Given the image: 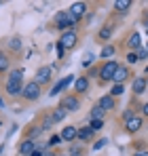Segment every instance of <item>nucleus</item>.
Wrapping results in <instances>:
<instances>
[{
  "label": "nucleus",
  "mask_w": 148,
  "mask_h": 156,
  "mask_svg": "<svg viewBox=\"0 0 148 156\" xmlns=\"http://www.w3.org/2000/svg\"><path fill=\"white\" fill-rule=\"evenodd\" d=\"M24 70H13L9 78H6V84H4V91L11 95V97H17L24 93Z\"/></svg>",
  "instance_id": "1"
},
{
  "label": "nucleus",
  "mask_w": 148,
  "mask_h": 156,
  "mask_svg": "<svg viewBox=\"0 0 148 156\" xmlns=\"http://www.w3.org/2000/svg\"><path fill=\"white\" fill-rule=\"evenodd\" d=\"M76 23H78V19L74 17L70 11H59V13H55V27L61 30L64 34L70 32V30H74Z\"/></svg>",
  "instance_id": "2"
},
{
  "label": "nucleus",
  "mask_w": 148,
  "mask_h": 156,
  "mask_svg": "<svg viewBox=\"0 0 148 156\" xmlns=\"http://www.w3.org/2000/svg\"><path fill=\"white\" fill-rule=\"evenodd\" d=\"M21 97H24L25 101H36V99L40 97V84H38L36 80L28 82V84L24 87V93H21Z\"/></svg>",
  "instance_id": "3"
},
{
  "label": "nucleus",
  "mask_w": 148,
  "mask_h": 156,
  "mask_svg": "<svg viewBox=\"0 0 148 156\" xmlns=\"http://www.w3.org/2000/svg\"><path fill=\"white\" fill-rule=\"evenodd\" d=\"M117 70H119V63H117L114 59H108V61L99 68V78H102L104 82H108V80H112V76H114Z\"/></svg>",
  "instance_id": "4"
},
{
  "label": "nucleus",
  "mask_w": 148,
  "mask_h": 156,
  "mask_svg": "<svg viewBox=\"0 0 148 156\" xmlns=\"http://www.w3.org/2000/svg\"><path fill=\"white\" fill-rule=\"evenodd\" d=\"M74 82H76V78H74V76H66L64 80H59V82H55V84H53V89H51V93H49V95H51V97L59 95V93H61L64 89H68L70 84H74Z\"/></svg>",
  "instance_id": "5"
},
{
  "label": "nucleus",
  "mask_w": 148,
  "mask_h": 156,
  "mask_svg": "<svg viewBox=\"0 0 148 156\" xmlns=\"http://www.w3.org/2000/svg\"><path fill=\"white\" fill-rule=\"evenodd\" d=\"M51 76H53V68H51V66H43V68L36 70V82H38L40 87L47 84L51 80Z\"/></svg>",
  "instance_id": "6"
},
{
  "label": "nucleus",
  "mask_w": 148,
  "mask_h": 156,
  "mask_svg": "<svg viewBox=\"0 0 148 156\" xmlns=\"http://www.w3.org/2000/svg\"><path fill=\"white\" fill-rule=\"evenodd\" d=\"M76 40H78L76 32H74V30H70V32L61 34V38H59V42H57V44H61L64 49H72L74 44H76Z\"/></svg>",
  "instance_id": "7"
},
{
  "label": "nucleus",
  "mask_w": 148,
  "mask_h": 156,
  "mask_svg": "<svg viewBox=\"0 0 148 156\" xmlns=\"http://www.w3.org/2000/svg\"><path fill=\"white\" fill-rule=\"evenodd\" d=\"M61 108L64 110H68V112H76L78 108H80V101H78V97L76 95H66L64 99H61Z\"/></svg>",
  "instance_id": "8"
},
{
  "label": "nucleus",
  "mask_w": 148,
  "mask_h": 156,
  "mask_svg": "<svg viewBox=\"0 0 148 156\" xmlns=\"http://www.w3.org/2000/svg\"><path fill=\"white\" fill-rule=\"evenodd\" d=\"M142 127H144V118H142V116H133L131 120H127V122H125L127 133H138Z\"/></svg>",
  "instance_id": "9"
},
{
  "label": "nucleus",
  "mask_w": 148,
  "mask_h": 156,
  "mask_svg": "<svg viewBox=\"0 0 148 156\" xmlns=\"http://www.w3.org/2000/svg\"><path fill=\"white\" fill-rule=\"evenodd\" d=\"M34 150H36V141H34V139H30V137L24 139V141H21V146H19V154H21V156H30Z\"/></svg>",
  "instance_id": "10"
},
{
  "label": "nucleus",
  "mask_w": 148,
  "mask_h": 156,
  "mask_svg": "<svg viewBox=\"0 0 148 156\" xmlns=\"http://www.w3.org/2000/svg\"><path fill=\"white\" fill-rule=\"evenodd\" d=\"M127 47H129L133 53H138L140 49H142V36H140L138 32H133V34L129 36V40H127Z\"/></svg>",
  "instance_id": "11"
},
{
  "label": "nucleus",
  "mask_w": 148,
  "mask_h": 156,
  "mask_svg": "<svg viewBox=\"0 0 148 156\" xmlns=\"http://www.w3.org/2000/svg\"><path fill=\"white\" fill-rule=\"evenodd\" d=\"M68 11L72 13V15L76 17V19H80V17H83V15L87 13V4H85V2H72Z\"/></svg>",
  "instance_id": "12"
},
{
  "label": "nucleus",
  "mask_w": 148,
  "mask_h": 156,
  "mask_svg": "<svg viewBox=\"0 0 148 156\" xmlns=\"http://www.w3.org/2000/svg\"><path fill=\"white\" fill-rule=\"evenodd\" d=\"M76 135H78V129L72 127V125H70V127H64V131H61V139H64V141H68V144L76 139Z\"/></svg>",
  "instance_id": "13"
},
{
  "label": "nucleus",
  "mask_w": 148,
  "mask_h": 156,
  "mask_svg": "<svg viewBox=\"0 0 148 156\" xmlns=\"http://www.w3.org/2000/svg\"><path fill=\"white\" fill-rule=\"evenodd\" d=\"M127 78H129V70H127L125 66H119V70H117L114 76H112L114 84H123V80H127Z\"/></svg>",
  "instance_id": "14"
},
{
  "label": "nucleus",
  "mask_w": 148,
  "mask_h": 156,
  "mask_svg": "<svg viewBox=\"0 0 148 156\" xmlns=\"http://www.w3.org/2000/svg\"><path fill=\"white\" fill-rule=\"evenodd\" d=\"M146 87H148V82H146V78H142V76H138L133 80V84H131L133 93H138V95H142V93L146 91Z\"/></svg>",
  "instance_id": "15"
},
{
  "label": "nucleus",
  "mask_w": 148,
  "mask_h": 156,
  "mask_svg": "<svg viewBox=\"0 0 148 156\" xmlns=\"http://www.w3.org/2000/svg\"><path fill=\"white\" fill-rule=\"evenodd\" d=\"M99 108H102V110H104V112H106V110H114V105H117V101H114V97H112V95H104V97H102V99H99Z\"/></svg>",
  "instance_id": "16"
},
{
  "label": "nucleus",
  "mask_w": 148,
  "mask_h": 156,
  "mask_svg": "<svg viewBox=\"0 0 148 156\" xmlns=\"http://www.w3.org/2000/svg\"><path fill=\"white\" fill-rule=\"evenodd\" d=\"M87 89H89V78H87V76L76 78V82H74V91H76V93H85Z\"/></svg>",
  "instance_id": "17"
},
{
  "label": "nucleus",
  "mask_w": 148,
  "mask_h": 156,
  "mask_svg": "<svg viewBox=\"0 0 148 156\" xmlns=\"http://www.w3.org/2000/svg\"><path fill=\"white\" fill-rule=\"evenodd\" d=\"M112 32H114V26H112V23H106V26H104V27L98 32V36L102 38V40H110Z\"/></svg>",
  "instance_id": "18"
},
{
  "label": "nucleus",
  "mask_w": 148,
  "mask_h": 156,
  "mask_svg": "<svg viewBox=\"0 0 148 156\" xmlns=\"http://www.w3.org/2000/svg\"><path fill=\"white\" fill-rule=\"evenodd\" d=\"M91 137H93L91 127H83V129H78V135H76L78 141H87V139H91Z\"/></svg>",
  "instance_id": "19"
},
{
  "label": "nucleus",
  "mask_w": 148,
  "mask_h": 156,
  "mask_svg": "<svg viewBox=\"0 0 148 156\" xmlns=\"http://www.w3.org/2000/svg\"><path fill=\"white\" fill-rule=\"evenodd\" d=\"M51 116H53V122H61V120L68 116V110H64V108L59 105V108H55V110H53V114H51Z\"/></svg>",
  "instance_id": "20"
},
{
  "label": "nucleus",
  "mask_w": 148,
  "mask_h": 156,
  "mask_svg": "<svg viewBox=\"0 0 148 156\" xmlns=\"http://www.w3.org/2000/svg\"><path fill=\"white\" fill-rule=\"evenodd\" d=\"M112 55H114V47H112V44H106V47L102 49V53H99L102 59H108V57H112Z\"/></svg>",
  "instance_id": "21"
},
{
  "label": "nucleus",
  "mask_w": 148,
  "mask_h": 156,
  "mask_svg": "<svg viewBox=\"0 0 148 156\" xmlns=\"http://www.w3.org/2000/svg\"><path fill=\"white\" fill-rule=\"evenodd\" d=\"M104 116H106V112H104L99 105H95V108L91 110V118H95V120H104Z\"/></svg>",
  "instance_id": "22"
},
{
  "label": "nucleus",
  "mask_w": 148,
  "mask_h": 156,
  "mask_svg": "<svg viewBox=\"0 0 148 156\" xmlns=\"http://www.w3.org/2000/svg\"><path fill=\"white\" fill-rule=\"evenodd\" d=\"M129 6H131V0H117L114 2V9L117 11H127Z\"/></svg>",
  "instance_id": "23"
},
{
  "label": "nucleus",
  "mask_w": 148,
  "mask_h": 156,
  "mask_svg": "<svg viewBox=\"0 0 148 156\" xmlns=\"http://www.w3.org/2000/svg\"><path fill=\"white\" fill-rule=\"evenodd\" d=\"M125 93V87L123 84H114V87H112V91H110V95H112V97H119V95H123Z\"/></svg>",
  "instance_id": "24"
},
{
  "label": "nucleus",
  "mask_w": 148,
  "mask_h": 156,
  "mask_svg": "<svg viewBox=\"0 0 148 156\" xmlns=\"http://www.w3.org/2000/svg\"><path fill=\"white\" fill-rule=\"evenodd\" d=\"M59 141H61V135H51L49 141H47V148H55Z\"/></svg>",
  "instance_id": "25"
},
{
  "label": "nucleus",
  "mask_w": 148,
  "mask_h": 156,
  "mask_svg": "<svg viewBox=\"0 0 148 156\" xmlns=\"http://www.w3.org/2000/svg\"><path fill=\"white\" fill-rule=\"evenodd\" d=\"M6 70H9V59H6V55L0 53V72H6Z\"/></svg>",
  "instance_id": "26"
},
{
  "label": "nucleus",
  "mask_w": 148,
  "mask_h": 156,
  "mask_svg": "<svg viewBox=\"0 0 148 156\" xmlns=\"http://www.w3.org/2000/svg\"><path fill=\"white\" fill-rule=\"evenodd\" d=\"M89 127H91V131H99L102 127H104V120H95V118H91Z\"/></svg>",
  "instance_id": "27"
},
{
  "label": "nucleus",
  "mask_w": 148,
  "mask_h": 156,
  "mask_svg": "<svg viewBox=\"0 0 148 156\" xmlns=\"http://www.w3.org/2000/svg\"><path fill=\"white\" fill-rule=\"evenodd\" d=\"M51 125H53V116H45V120H43V127H40V129L43 131H47V129H51Z\"/></svg>",
  "instance_id": "28"
},
{
  "label": "nucleus",
  "mask_w": 148,
  "mask_h": 156,
  "mask_svg": "<svg viewBox=\"0 0 148 156\" xmlns=\"http://www.w3.org/2000/svg\"><path fill=\"white\" fill-rule=\"evenodd\" d=\"M127 61H129V63H138V61H140V59H138V53L129 51L127 53Z\"/></svg>",
  "instance_id": "29"
},
{
  "label": "nucleus",
  "mask_w": 148,
  "mask_h": 156,
  "mask_svg": "<svg viewBox=\"0 0 148 156\" xmlns=\"http://www.w3.org/2000/svg\"><path fill=\"white\" fill-rule=\"evenodd\" d=\"M19 47H21V38H17V36H15V38L11 40V49H13V51H17Z\"/></svg>",
  "instance_id": "30"
},
{
  "label": "nucleus",
  "mask_w": 148,
  "mask_h": 156,
  "mask_svg": "<svg viewBox=\"0 0 148 156\" xmlns=\"http://www.w3.org/2000/svg\"><path fill=\"white\" fill-rule=\"evenodd\" d=\"M106 144H108V141H106V139H98V141H95V144H93V150H102V148H104V146H106Z\"/></svg>",
  "instance_id": "31"
},
{
  "label": "nucleus",
  "mask_w": 148,
  "mask_h": 156,
  "mask_svg": "<svg viewBox=\"0 0 148 156\" xmlns=\"http://www.w3.org/2000/svg\"><path fill=\"white\" fill-rule=\"evenodd\" d=\"M91 63H93V55H87V57H85V61H83L80 66H83V68H89Z\"/></svg>",
  "instance_id": "32"
},
{
  "label": "nucleus",
  "mask_w": 148,
  "mask_h": 156,
  "mask_svg": "<svg viewBox=\"0 0 148 156\" xmlns=\"http://www.w3.org/2000/svg\"><path fill=\"white\" fill-rule=\"evenodd\" d=\"M133 116H135V114H133V110H125V114H123L125 122H127V120H131V118H133Z\"/></svg>",
  "instance_id": "33"
},
{
  "label": "nucleus",
  "mask_w": 148,
  "mask_h": 156,
  "mask_svg": "<svg viewBox=\"0 0 148 156\" xmlns=\"http://www.w3.org/2000/svg\"><path fill=\"white\" fill-rule=\"evenodd\" d=\"M146 57H148L146 49H140V51H138V59H146Z\"/></svg>",
  "instance_id": "34"
},
{
  "label": "nucleus",
  "mask_w": 148,
  "mask_h": 156,
  "mask_svg": "<svg viewBox=\"0 0 148 156\" xmlns=\"http://www.w3.org/2000/svg\"><path fill=\"white\" fill-rule=\"evenodd\" d=\"M80 154H83L80 148H72V150H70V156H80Z\"/></svg>",
  "instance_id": "35"
},
{
  "label": "nucleus",
  "mask_w": 148,
  "mask_h": 156,
  "mask_svg": "<svg viewBox=\"0 0 148 156\" xmlns=\"http://www.w3.org/2000/svg\"><path fill=\"white\" fill-rule=\"evenodd\" d=\"M55 49H57V57H64V51H66V49H64V47H61V44H57V47H55Z\"/></svg>",
  "instance_id": "36"
},
{
  "label": "nucleus",
  "mask_w": 148,
  "mask_h": 156,
  "mask_svg": "<svg viewBox=\"0 0 148 156\" xmlns=\"http://www.w3.org/2000/svg\"><path fill=\"white\" fill-rule=\"evenodd\" d=\"M43 154H45V152H43L40 148H36V150H34V152H32V154H30V156H43Z\"/></svg>",
  "instance_id": "37"
},
{
  "label": "nucleus",
  "mask_w": 148,
  "mask_h": 156,
  "mask_svg": "<svg viewBox=\"0 0 148 156\" xmlns=\"http://www.w3.org/2000/svg\"><path fill=\"white\" fill-rule=\"evenodd\" d=\"M133 156H148V150H138Z\"/></svg>",
  "instance_id": "38"
},
{
  "label": "nucleus",
  "mask_w": 148,
  "mask_h": 156,
  "mask_svg": "<svg viewBox=\"0 0 148 156\" xmlns=\"http://www.w3.org/2000/svg\"><path fill=\"white\" fill-rule=\"evenodd\" d=\"M142 114H144V116H148V101L142 105Z\"/></svg>",
  "instance_id": "39"
},
{
  "label": "nucleus",
  "mask_w": 148,
  "mask_h": 156,
  "mask_svg": "<svg viewBox=\"0 0 148 156\" xmlns=\"http://www.w3.org/2000/svg\"><path fill=\"white\" fill-rule=\"evenodd\" d=\"M144 26H146V30H148V13H146V19H144Z\"/></svg>",
  "instance_id": "40"
},
{
  "label": "nucleus",
  "mask_w": 148,
  "mask_h": 156,
  "mask_svg": "<svg viewBox=\"0 0 148 156\" xmlns=\"http://www.w3.org/2000/svg\"><path fill=\"white\" fill-rule=\"evenodd\" d=\"M0 108H4V99L2 97H0Z\"/></svg>",
  "instance_id": "41"
},
{
  "label": "nucleus",
  "mask_w": 148,
  "mask_h": 156,
  "mask_svg": "<svg viewBox=\"0 0 148 156\" xmlns=\"http://www.w3.org/2000/svg\"><path fill=\"white\" fill-rule=\"evenodd\" d=\"M43 156H55V154H49V152H45V154H43Z\"/></svg>",
  "instance_id": "42"
},
{
  "label": "nucleus",
  "mask_w": 148,
  "mask_h": 156,
  "mask_svg": "<svg viewBox=\"0 0 148 156\" xmlns=\"http://www.w3.org/2000/svg\"><path fill=\"white\" fill-rule=\"evenodd\" d=\"M146 51H148V44H146Z\"/></svg>",
  "instance_id": "43"
},
{
  "label": "nucleus",
  "mask_w": 148,
  "mask_h": 156,
  "mask_svg": "<svg viewBox=\"0 0 148 156\" xmlns=\"http://www.w3.org/2000/svg\"><path fill=\"white\" fill-rule=\"evenodd\" d=\"M59 156H66V154H59Z\"/></svg>",
  "instance_id": "44"
},
{
  "label": "nucleus",
  "mask_w": 148,
  "mask_h": 156,
  "mask_svg": "<svg viewBox=\"0 0 148 156\" xmlns=\"http://www.w3.org/2000/svg\"><path fill=\"white\" fill-rule=\"evenodd\" d=\"M0 127H2V122H0Z\"/></svg>",
  "instance_id": "45"
},
{
  "label": "nucleus",
  "mask_w": 148,
  "mask_h": 156,
  "mask_svg": "<svg viewBox=\"0 0 148 156\" xmlns=\"http://www.w3.org/2000/svg\"><path fill=\"white\" fill-rule=\"evenodd\" d=\"M146 34H148V30H146Z\"/></svg>",
  "instance_id": "46"
},
{
  "label": "nucleus",
  "mask_w": 148,
  "mask_h": 156,
  "mask_svg": "<svg viewBox=\"0 0 148 156\" xmlns=\"http://www.w3.org/2000/svg\"><path fill=\"white\" fill-rule=\"evenodd\" d=\"M146 82H148V78H146Z\"/></svg>",
  "instance_id": "47"
},
{
  "label": "nucleus",
  "mask_w": 148,
  "mask_h": 156,
  "mask_svg": "<svg viewBox=\"0 0 148 156\" xmlns=\"http://www.w3.org/2000/svg\"><path fill=\"white\" fill-rule=\"evenodd\" d=\"M0 4H2V2H0Z\"/></svg>",
  "instance_id": "48"
}]
</instances>
